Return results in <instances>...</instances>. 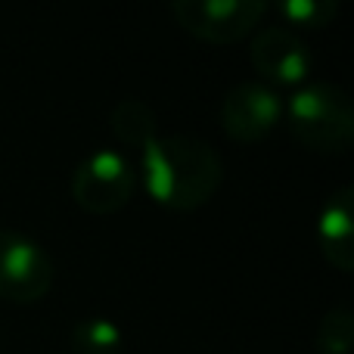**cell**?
<instances>
[{
	"instance_id": "cell-1",
	"label": "cell",
	"mask_w": 354,
	"mask_h": 354,
	"mask_svg": "<svg viewBox=\"0 0 354 354\" xmlns=\"http://www.w3.org/2000/svg\"><path fill=\"white\" fill-rule=\"evenodd\" d=\"M140 177L159 205L171 212H196L218 193L224 162L202 137L159 134L140 149Z\"/></svg>"
},
{
	"instance_id": "cell-2",
	"label": "cell",
	"mask_w": 354,
	"mask_h": 354,
	"mask_svg": "<svg viewBox=\"0 0 354 354\" xmlns=\"http://www.w3.org/2000/svg\"><path fill=\"white\" fill-rule=\"evenodd\" d=\"M283 118L295 140L311 153H345L354 140V106L330 81H308L283 103Z\"/></svg>"
},
{
	"instance_id": "cell-3",
	"label": "cell",
	"mask_w": 354,
	"mask_h": 354,
	"mask_svg": "<svg viewBox=\"0 0 354 354\" xmlns=\"http://www.w3.org/2000/svg\"><path fill=\"white\" fill-rule=\"evenodd\" d=\"M137 171L118 149H93L72 174V199L91 214H112L134 196Z\"/></svg>"
},
{
	"instance_id": "cell-4",
	"label": "cell",
	"mask_w": 354,
	"mask_h": 354,
	"mask_svg": "<svg viewBox=\"0 0 354 354\" xmlns=\"http://www.w3.org/2000/svg\"><path fill=\"white\" fill-rule=\"evenodd\" d=\"M270 12L268 0H174L171 16L183 31L208 44H233L261 25Z\"/></svg>"
},
{
	"instance_id": "cell-5",
	"label": "cell",
	"mask_w": 354,
	"mask_h": 354,
	"mask_svg": "<svg viewBox=\"0 0 354 354\" xmlns=\"http://www.w3.org/2000/svg\"><path fill=\"white\" fill-rule=\"evenodd\" d=\"M53 286V261L37 239L0 230V299L35 305Z\"/></svg>"
},
{
	"instance_id": "cell-6",
	"label": "cell",
	"mask_w": 354,
	"mask_h": 354,
	"mask_svg": "<svg viewBox=\"0 0 354 354\" xmlns=\"http://www.w3.org/2000/svg\"><path fill=\"white\" fill-rule=\"evenodd\" d=\"M283 118V97L261 81H243L221 100V128L236 143L268 137Z\"/></svg>"
},
{
	"instance_id": "cell-7",
	"label": "cell",
	"mask_w": 354,
	"mask_h": 354,
	"mask_svg": "<svg viewBox=\"0 0 354 354\" xmlns=\"http://www.w3.org/2000/svg\"><path fill=\"white\" fill-rule=\"evenodd\" d=\"M249 59L255 72L261 75V84H280V87H301L311 75V50L295 31L289 28H261L252 37Z\"/></svg>"
},
{
	"instance_id": "cell-8",
	"label": "cell",
	"mask_w": 354,
	"mask_h": 354,
	"mask_svg": "<svg viewBox=\"0 0 354 354\" xmlns=\"http://www.w3.org/2000/svg\"><path fill=\"white\" fill-rule=\"evenodd\" d=\"M317 243L324 258L342 274L354 270V187L326 196L317 218Z\"/></svg>"
},
{
	"instance_id": "cell-9",
	"label": "cell",
	"mask_w": 354,
	"mask_h": 354,
	"mask_svg": "<svg viewBox=\"0 0 354 354\" xmlns=\"http://www.w3.org/2000/svg\"><path fill=\"white\" fill-rule=\"evenodd\" d=\"M112 131L124 147L137 149L140 153L153 137H159V118H156L153 106L143 103V100H122L112 109Z\"/></svg>"
},
{
	"instance_id": "cell-10",
	"label": "cell",
	"mask_w": 354,
	"mask_h": 354,
	"mask_svg": "<svg viewBox=\"0 0 354 354\" xmlns=\"http://www.w3.org/2000/svg\"><path fill=\"white\" fill-rule=\"evenodd\" d=\"M75 354H124V333L109 317L78 320L72 330Z\"/></svg>"
},
{
	"instance_id": "cell-11",
	"label": "cell",
	"mask_w": 354,
	"mask_h": 354,
	"mask_svg": "<svg viewBox=\"0 0 354 354\" xmlns=\"http://www.w3.org/2000/svg\"><path fill=\"white\" fill-rule=\"evenodd\" d=\"M317 354H351L354 351V314L345 308H330L314 336Z\"/></svg>"
},
{
	"instance_id": "cell-12",
	"label": "cell",
	"mask_w": 354,
	"mask_h": 354,
	"mask_svg": "<svg viewBox=\"0 0 354 354\" xmlns=\"http://www.w3.org/2000/svg\"><path fill=\"white\" fill-rule=\"evenodd\" d=\"M274 12L292 28H326L336 19V0H283L274 6Z\"/></svg>"
}]
</instances>
